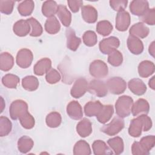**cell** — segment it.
Instances as JSON below:
<instances>
[{
  "mask_svg": "<svg viewBox=\"0 0 155 155\" xmlns=\"http://www.w3.org/2000/svg\"><path fill=\"white\" fill-rule=\"evenodd\" d=\"M130 17L128 12L125 10L119 12L116 21V27L119 31H125L130 25Z\"/></svg>",
  "mask_w": 155,
  "mask_h": 155,
  "instance_id": "8fae6325",
  "label": "cell"
},
{
  "mask_svg": "<svg viewBox=\"0 0 155 155\" xmlns=\"http://www.w3.org/2000/svg\"><path fill=\"white\" fill-rule=\"evenodd\" d=\"M2 82L4 85L8 88H16L19 82V79L14 74H7L2 78Z\"/></svg>",
  "mask_w": 155,
  "mask_h": 155,
  "instance_id": "74e56055",
  "label": "cell"
},
{
  "mask_svg": "<svg viewBox=\"0 0 155 155\" xmlns=\"http://www.w3.org/2000/svg\"><path fill=\"white\" fill-rule=\"evenodd\" d=\"M19 120L22 127L27 129L31 128L35 125L34 118L28 112L22 116Z\"/></svg>",
  "mask_w": 155,
  "mask_h": 155,
  "instance_id": "ee69618b",
  "label": "cell"
},
{
  "mask_svg": "<svg viewBox=\"0 0 155 155\" xmlns=\"http://www.w3.org/2000/svg\"><path fill=\"white\" fill-rule=\"evenodd\" d=\"M119 45V41L117 38L110 37L100 42L99 48L104 54H110L116 50Z\"/></svg>",
  "mask_w": 155,
  "mask_h": 155,
  "instance_id": "5b68a950",
  "label": "cell"
},
{
  "mask_svg": "<svg viewBox=\"0 0 155 155\" xmlns=\"http://www.w3.org/2000/svg\"><path fill=\"white\" fill-rule=\"evenodd\" d=\"M13 65V58L8 53H2L0 59V67L3 71L10 70Z\"/></svg>",
  "mask_w": 155,
  "mask_h": 155,
  "instance_id": "83f0119b",
  "label": "cell"
},
{
  "mask_svg": "<svg viewBox=\"0 0 155 155\" xmlns=\"http://www.w3.org/2000/svg\"><path fill=\"white\" fill-rule=\"evenodd\" d=\"M83 40L85 45L88 46H93L97 42V36L94 32L88 31L84 33Z\"/></svg>",
  "mask_w": 155,
  "mask_h": 155,
  "instance_id": "7bdbcfd3",
  "label": "cell"
},
{
  "mask_svg": "<svg viewBox=\"0 0 155 155\" xmlns=\"http://www.w3.org/2000/svg\"><path fill=\"white\" fill-rule=\"evenodd\" d=\"M148 110L149 105L147 101L142 99L137 101L131 108V111L134 116H137L140 114H147Z\"/></svg>",
  "mask_w": 155,
  "mask_h": 155,
  "instance_id": "e0dca14e",
  "label": "cell"
},
{
  "mask_svg": "<svg viewBox=\"0 0 155 155\" xmlns=\"http://www.w3.org/2000/svg\"><path fill=\"white\" fill-rule=\"evenodd\" d=\"M58 5L55 1H45L42 5V11L44 16L47 17H52L57 13Z\"/></svg>",
  "mask_w": 155,
  "mask_h": 155,
  "instance_id": "603a6c76",
  "label": "cell"
},
{
  "mask_svg": "<svg viewBox=\"0 0 155 155\" xmlns=\"http://www.w3.org/2000/svg\"><path fill=\"white\" fill-rule=\"evenodd\" d=\"M14 2L13 1H0V10L2 13L8 15L13 10Z\"/></svg>",
  "mask_w": 155,
  "mask_h": 155,
  "instance_id": "f6af8a7d",
  "label": "cell"
},
{
  "mask_svg": "<svg viewBox=\"0 0 155 155\" xmlns=\"http://www.w3.org/2000/svg\"><path fill=\"white\" fill-rule=\"evenodd\" d=\"M128 47L131 52L135 54H139L143 51V44L137 38L130 36L127 41Z\"/></svg>",
  "mask_w": 155,
  "mask_h": 155,
  "instance_id": "5bb4252c",
  "label": "cell"
},
{
  "mask_svg": "<svg viewBox=\"0 0 155 155\" xmlns=\"http://www.w3.org/2000/svg\"><path fill=\"white\" fill-rule=\"evenodd\" d=\"M32 59V53L29 50L24 48L18 51L16 56V63L22 68H27L30 65Z\"/></svg>",
  "mask_w": 155,
  "mask_h": 155,
  "instance_id": "ba28073f",
  "label": "cell"
},
{
  "mask_svg": "<svg viewBox=\"0 0 155 155\" xmlns=\"http://www.w3.org/2000/svg\"><path fill=\"white\" fill-rule=\"evenodd\" d=\"M88 89V83L84 78L78 79L71 90V94L76 98L82 96Z\"/></svg>",
  "mask_w": 155,
  "mask_h": 155,
  "instance_id": "30bf717a",
  "label": "cell"
},
{
  "mask_svg": "<svg viewBox=\"0 0 155 155\" xmlns=\"http://www.w3.org/2000/svg\"><path fill=\"white\" fill-rule=\"evenodd\" d=\"M12 123L8 119L4 116L0 117V134L1 136L7 135L11 131Z\"/></svg>",
  "mask_w": 155,
  "mask_h": 155,
  "instance_id": "f35d334b",
  "label": "cell"
},
{
  "mask_svg": "<svg viewBox=\"0 0 155 155\" xmlns=\"http://www.w3.org/2000/svg\"><path fill=\"white\" fill-rule=\"evenodd\" d=\"M106 85L111 93L114 94L122 93L126 88L125 82L119 77H114L110 79Z\"/></svg>",
  "mask_w": 155,
  "mask_h": 155,
  "instance_id": "52a82bcc",
  "label": "cell"
},
{
  "mask_svg": "<svg viewBox=\"0 0 155 155\" xmlns=\"http://www.w3.org/2000/svg\"><path fill=\"white\" fill-rule=\"evenodd\" d=\"M27 105L21 100H17L12 102L10 107V114L12 119H20L27 113Z\"/></svg>",
  "mask_w": 155,
  "mask_h": 155,
  "instance_id": "3957f363",
  "label": "cell"
},
{
  "mask_svg": "<svg viewBox=\"0 0 155 155\" xmlns=\"http://www.w3.org/2000/svg\"><path fill=\"white\" fill-rule=\"evenodd\" d=\"M149 32L148 28L142 23H137L132 26L130 30V35L133 36H139L140 38L146 37Z\"/></svg>",
  "mask_w": 155,
  "mask_h": 155,
  "instance_id": "7402d4cb",
  "label": "cell"
},
{
  "mask_svg": "<svg viewBox=\"0 0 155 155\" xmlns=\"http://www.w3.org/2000/svg\"><path fill=\"white\" fill-rule=\"evenodd\" d=\"M130 90L137 95L143 94L146 91V86L143 82L139 79H133L128 83Z\"/></svg>",
  "mask_w": 155,
  "mask_h": 155,
  "instance_id": "ac0fdd59",
  "label": "cell"
},
{
  "mask_svg": "<svg viewBox=\"0 0 155 155\" xmlns=\"http://www.w3.org/2000/svg\"><path fill=\"white\" fill-rule=\"evenodd\" d=\"M67 47L71 50H76L81 43V39L75 36L74 31L71 28L67 30Z\"/></svg>",
  "mask_w": 155,
  "mask_h": 155,
  "instance_id": "d4e9b609",
  "label": "cell"
},
{
  "mask_svg": "<svg viewBox=\"0 0 155 155\" xmlns=\"http://www.w3.org/2000/svg\"><path fill=\"white\" fill-rule=\"evenodd\" d=\"M67 2L73 12H78L80 6L83 4V2L81 1H68Z\"/></svg>",
  "mask_w": 155,
  "mask_h": 155,
  "instance_id": "681fc988",
  "label": "cell"
},
{
  "mask_svg": "<svg viewBox=\"0 0 155 155\" xmlns=\"http://www.w3.org/2000/svg\"><path fill=\"white\" fill-rule=\"evenodd\" d=\"M127 1H110L111 7L116 11H122L127 7Z\"/></svg>",
  "mask_w": 155,
  "mask_h": 155,
  "instance_id": "c3c4849f",
  "label": "cell"
},
{
  "mask_svg": "<svg viewBox=\"0 0 155 155\" xmlns=\"http://www.w3.org/2000/svg\"><path fill=\"white\" fill-rule=\"evenodd\" d=\"M93 148L95 154H112L111 151L108 148L107 146L103 141L100 140L95 141L93 144Z\"/></svg>",
  "mask_w": 155,
  "mask_h": 155,
  "instance_id": "836d02e7",
  "label": "cell"
},
{
  "mask_svg": "<svg viewBox=\"0 0 155 155\" xmlns=\"http://www.w3.org/2000/svg\"><path fill=\"white\" fill-rule=\"evenodd\" d=\"M113 27L111 24L107 21H103L98 22L96 26L97 32L103 36L108 35L112 31Z\"/></svg>",
  "mask_w": 155,
  "mask_h": 155,
  "instance_id": "8d00e7d4",
  "label": "cell"
},
{
  "mask_svg": "<svg viewBox=\"0 0 155 155\" xmlns=\"http://www.w3.org/2000/svg\"><path fill=\"white\" fill-rule=\"evenodd\" d=\"M51 68V61L49 59L44 58L38 61L34 67L35 73L37 75H42Z\"/></svg>",
  "mask_w": 155,
  "mask_h": 155,
  "instance_id": "44dd1931",
  "label": "cell"
},
{
  "mask_svg": "<svg viewBox=\"0 0 155 155\" xmlns=\"http://www.w3.org/2000/svg\"><path fill=\"white\" fill-rule=\"evenodd\" d=\"M90 153L89 145L85 141L80 140L76 143L74 148V154H89Z\"/></svg>",
  "mask_w": 155,
  "mask_h": 155,
  "instance_id": "e575fe53",
  "label": "cell"
},
{
  "mask_svg": "<svg viewBox=\"0 0 155 155\" xmlns=\"http://www.w3.org/2000/svg\"><path fill=\"white\" fill-rule=\"evenodd\" d=\"M148 4L144 1H133L130 4V8L132 13L137 16H142L148 10Z\"/></svg>",
  "mask_w": 155,
  "mask_h": 155,
  "instance_id": "7c38bea8",
  "label": "cell"
},
{
  "mask_svg": "<svg viewBox=\"0 0 155 155\" xmlns=\"http://www.w3.org/2000/svg\"><path fill=\"white\" fill-rule=\"evenodd\" d=\"M30 25L32 27V31L30 33L31 36H38L42 32V28L40 24L34 18H31L27 19Z\"/></svg>",
  "mask_w": 155,
  "mask_h": 155,
  "instance_id": "60d3db41",
  "label": "cell"
},
{
  "mask_svg": "<svg viewBox=\"0 0 155 155\" xmlns=\"http://www.w3.org/2000/svg\"><path fill=\"white\" fill-rule=\"evenodd\" d=\"M61 122V115L56 113L53 112L47 115L46 117V123L50 127H56L60 125Z\"/></svg>",
  "mask_w": 155,
  "mask_h": 155,
  "instance_id": "d590c367",
  "label": "cell"
},
{
  "mask_svg": "<svg viewBox=\"0 0 155 155\" xmlns=\"http://www.w3.org/2000/svg\"><path fill=\"white\" fill-rule=\"evenodd\" d=\"M61 76L58 72L54 69H50V71L47 72L46 76V80L50 84L56 83L59 81Z\"/></svg>",
  "mask_w": 155,
  "mask_h": 155,
  "instance_id": "bcb514c9",
  "label": "cell"
},
{
  "mask_svg": "<svg viewBox=\"0 0 155 155\" xmlns=\"http://www.w3.org/2000/svg\"><path fill=\"white\" fill-rule=\"evenodd\" d=\"M30 25L28 20H20L13 25V31L18 36H25L30 31Z\"/></svg>",
  "mask_w": 155,
  "mask_h": 155,
  "instance_id": "2e32d148",
  "label": "cell"
},
{
  "mask_svg": "<svg viewBox=\"0 0 155 155\" xmlns=\"http://www.w3.org/2000/svg\"><path fill=\"white\" fill-rule=\"evenodd\" d=\"M113 114V108L112 105L102 106L100 112L96 116L98 120L101 123L107 122Z\"/></svg>",
  "mask_w": 155,
  "mask_h": 155,
  "instance_id": "cb8c5ba5",
  "label": "cell"
},
{
  "mask_svg": "<svg viewBox=\"0 0 155 155\" xmlns=\"http://www.w3.org/2000/svg\"><path fill=\"white\" fill-rule=\"evenodd\" d=\"M102 106L103 105L99 101L89 102L84 107L85 113L88 116H97L100 112Z\"/></svg>",
  "mask_w": 155,
  "mask_h": 155,
  "instance_id": "d6986e66",
  "label": "cell"
},
{
  "mask_svg": "<svg viewBox=\"0 0 155 155\" xmlns=\"http://www.w3.org/2000/svg\"><path fill=\"white\" fill-rule=\"evenodd\" d=\"M133 99L128 96L120 97L116 103V110L119 117L128 116L131 111L133 105Z\"/></svg>",
  "mask_w": 155,
  "mask_h": 155,
  "instance_id": "7a4b0ae2",
  "label": "cell"
},
{
  "mask_svg": "<svg viewBox=\"0 0 155 155\" xmlns=\"http://www.w3.org/2000/svg\"><path fill=\"white\" fill-rule=\"evenodd\" d=\"M82 16L86 22L93 23L97 19V13L94 7L87 5L82 7Z\"/></svg>",
  "mask_w": 155,
  "mask_h": 155,
  "instance_id": "9a60e30c",
  "label": "cell"
},
{
  "mask_svg": "<svg viewBox=\"0 0 155 155\" xmlns=\"http://www.w3.org/2000/svg\"><path fill=\"white\" fill-rule=\"evenodd\" d=\"M108 61L110 64L114 66H119L122 64V54L117 50H115L110 53L108 56Z\"/></svg>",
  "mask_w": 155,
  "mask_h": 155,
  "instance_id": "b9f144b4",
  "label": "cell"
},
{
  "mask_svg": "<svg viewBox=\"0 0 155 155\" xmlns=\"http://www.w3.org/2000/svg\"><path fill=\"white\" fill-rule=\"evenodd\" d=\"M154 9L147 10L145 13L142 15L141 19L144 22L148 24L149 25H153L154 23Z\"/></svg>",
  "mask_w": 155,
  "mask_h": 155,
  "instance_id": "7dc6e473",
  "label": "cell"
},
{
  "mask_svg": "<svg viewBox=\"0 0 155 155\" xmlns=\"http://www.w3.org/2000/svg\"><path fill=\"white\" fill-rule=\"evenodd\" d=\"M23 87L29 91H33L37 89L39 85L38 79L34 76H26L22 79V82Z\"/></svg>",
  "mask_w": 155,
  "mask_h": 155,
  "instance_id": "4dcf8cb0",
  "label": "cell"
},
{
  "mask_svg": "<svg viewBox=\"0 0 155 155\" xmlns=\"http://www.w3.org/2000/svg\"><path fill=\"white\" fill-rule=\"evenodd\" d=\"M90 72L92 76L101 78L107 75L108 68L103 61L99 60L94 61L90 65Z\"/></svg>",
  "mask_w": 155,
  "mask_h": 155,
  "instance_id": "8992f818",
  "label": "cell"
},
{
  "mask_svg": "<svg viewBox=\"0 0 155 155\" xmlns=\"http://www.w3.org/2000/svg\"><path fill=\"white\" fill-rule=\"evenodd\" d=\"M45 30L50 34L56 33L60 29L59 22L54 16L50 17L45 22Z\"/></svg>",
  "mask_w": 155,
  "mask_h": 155,
  "instance_id": "f1b7e54d",
  "label": "cell"
},
{
  "mask_svg": "<svg viewBox=\"0 0 155 155\" xmlns=\"http://www.w3.org/2000/svg\"><path fill=\"white\" fill-rule=\"evenodd\" d=\"M34 2L32 1H25L18 5V11L22 16L30 15L33 12Z\"/></svg>",
  "mask_w": 155,
  "mask_h": 155,
  "instance_id": "1f68e13d",
  "label": "cell"
},
{
  "mask_svg": "<svg viewBox=\"0 0 155 155\" xmlns=\"http://www.w3.org/2000/svg\"><path fill=\"white\" fill-rule=\"evenodd\" d=\"M124 120L121 118L116 117H114L110 124L104 125L102 128V131L108 135L113 136L118 133L124 128Z\"/></svg>",
  "mask_w": 155,
  "mask_h": 155,
  "instance_id": "277c9868",
  "label": "cell"
},
{
  "mask_svg": "<svg viewBox=\"0 0 155 155\" xmlns=\"http://www.w3.org/2000/svg\"><path fill=\"white\" fill-rule=\"evenodd\" d=\"M151 127V119L145 115H142L131 120L128 132L131 136L138 137L141 134L142 128H143V131H146L148 130Z\"/></svg>",
  "mask_w": 155,
  "mask_h": 155,
  "instance_id": "6da1fadb",
  "label": "cell"
},
{
  "mask_svg": "<svg viewBox=\"0 0 155 155\" xmlns=\"http://www.w3.org/2000/svg\"><path fill=\"white\" fill-rule=\"evenodd\" d=\"M140 147L145 152V154L148 153V151L154 146V137L147 136L143 137L140 142H139Z\"/></svg>",
  "mask_w": 155,
  "mask_h": 155,
  "instance_id": "ab89813d",
  "label": "cell"
},
{
  "mask_svg": "<svg viewBox=\"0 0 155 155\" xmlns=\"http://www.w3.org/2000/svg\"><path fill=\"white\" fill-rule=\"evenodd\" d=\"M67 111L69 116L73 119H79L83 115L81 106L76 101H71L68 105Z\"/></svg>",
  "mask_w": 155,
  "mask_h": 155,
  "instance_id": "4fadbf2b",
  "label": "cell"
},
{
  "mask_svg": "<svg viewBox=\"0 0 155 155\" xmlns=\"http://www.w3.org/2000/svg\"><path fill=\"white\" fill-rule=\"evenodd\" d=\"M139 75L142 77L146 78L151 74L154 70V67L153 62L145 61L142 62L139 66Z\"/></svg>",
  "mask_w": 155,
  "mask_h": 155,
  "instance_id": "484cf974",
  "label": "cell"
},
{
  "mask_svg": "<svg viewBox=\"0 0 155 155\" xmlns=\"http://www.w3.org/2000/svg\"><path fill=\"white\" fill-rule=\"evenodd\" d=\"M108 143L110 147L114 151L116 154H120L123 151L124 143L122 139L119 137H114L108 140Z\"/></svg>",
  "mask_w": 155,
  "mask_h": 155,
  "instance_id": "d6a6232c",
  "label": "cell"
},
{
  "mask_svg": "<svg viewBox=\"0 0 155 155\" xmlns=\"http://www.w3.org/2000/svg\"><path fill=\"white\" fill-rule=\"evenodd\" d=\"M33 140L27 136H22L19 139L18 141V149L23 153H25L30 151L33 147Z\"/></svg>",
  "mask_w": 155,
  "mask_h": 155,
  "instance_id": "f546056e",
  "label": "cell"
},
{
  "mask_svg": "<svg viewBox=\"0 0 155 155\" xmlns=\"http://www.w3.org/2000/svg\"><path fill=\"white\" fill-rule=\"evenodd\" d=\"M88 88L91 93L99 97H103L107 93V85L100 81H91Z\"/></svg>",
  "mask_w": 155,
  "mask_h": 155,
  "instance_id": "9c48e42d",
  "label": "cell"
},
{
  "mask_svg": "<svg viewBox=\"0 0 155 155\" xmlns=\"http://www.w3.org/2000/svg\"><path fill=\"white\" fill-rule=\"evenodd\" d=\"M56 13L58 14V16H59L64 25L68 27L71 22V14L67 9L66 7L62 5H58Z\"/></svg>",
  "mask_w": 155,
  "mask_h": 155,
  "instance_id": "4316f807",
  "label": "cell"
},
{
  "mask_svg": "<svg viewBox=\"0 0 155 155\" xmlns=\"http://www.w3.org/2000/svg\"><path fill=\"white\" fill-rule=\"evenodd\" d=\"M76 129L77 132L81 137L88 136L92 131L91 122L88 119L84 118L79 122Z\"/></svg>",
  "mask_w": 155,
  "mask_h": 155,
  "instance_id": "ffe728a7",
  "label": "cell"
}]
</instances>
